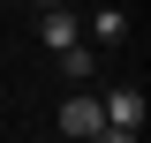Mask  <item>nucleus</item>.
<instances>
[{
	"label": "nucleus",
	"mask_w": 151,
	"mask_h": 143,
	"mask_svg": "<svg viewBox=\"0 0 151 143\" xmlns=\"http://www.w3.org/2000/svg\"><path fill=\"white\" fill-rule=\"evenodd\" d=\"M98 128H106V113H98V98H91V90H76L68 106H60V136H76V143H91Z\"/></svg>",
	"instance_id": "obj_1"
},
{
	"label": "nucleus",
	"mask_w": 151,
	"mask_h": 143,
	"mask_svg": "<svg viewBox=\"0 0 151 143\" xmlns=\"http://www.w3.org/2000/svg\"><path fill=\"white\" fill-rule=\"evenodd\" d=\"M98 113H106V128H144V90H106Z\"/></svg>",
	"instance_id": "obj_2"
},
{
	"label": "nucleus",
	"mask_w": 151,
	"mask_h": 143,
	"mask_svg": "<svg viewBox=\"0 0 151 143\" xmlns=\"http://www.w3.org/2000/svg\"><path fill=\"white\" fill-rule=\"evenodd\" d=\"M38 38H45L53 53H60V45H76V15H68V8H60V0H53V8H45V15H38Z\"/></svg>",
	"instance_id": "obj_3"
},
{
	"label": "nucleus",
	"mask_w": 151,
	"mask_h": 143,
	"mask_svg": "<svg viewBox=\"0 0 151 143\" xmlns=\"http://www.w3.org/2000/svg\"><path fill=\"white\" fill-rule=\"evenodd\" d=\"M60 75H68V83H91V75H98V53L83 45V38H76V45H60Z\"/></svg>",
	"instance_id": "obj_4"
},
{
	"label": "nucleus",
	"mask_w": 151,
	"mask_h": 143,
	"mask_svg": "<svg viewBox=\"0 0 151 143\" xmlns=\"http://www.w3.org/2000/svg\"><path fill=\"white\" fill-rule=\"evenodd\" d=\"M91 38H98V45L129 38V15H121V8H98V15H91Z\"/></svg>",
	"instance_id": "obj_5"
},
{
	"label": "nucleus",
	"mask_w": 151,
	"mask_h": 143,
	"mask_svg": "<svg viewBox=\"0 0 151 143\" xmlns=\"http://www.w3.org/2000/svg\"><path fill=\"white\" fill-rule=\"evenodd\" d=\"M91 143H136V128H98Z\"/></svg>",
	"instance_id": "obj_6"
},
{
	"label": "nucleus",
	"mask_w": 151,
	"mask_h": 143,
	"mask_svg": "<svg viewBox=\"0 0 151 143\" xmlns=\"http://www.w3.org/2000/svg\"><path fill=\"white\" fill-rule=\"evenodd\" d=\"M38 8H53V0H38Z\"/></svg>",
	"instance_id": "obj_7"
}]
</instances>
